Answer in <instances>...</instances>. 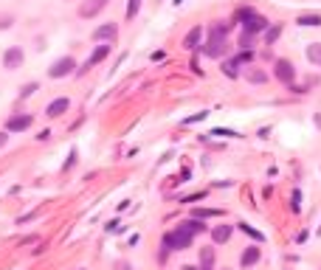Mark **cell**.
Here are the masks:
<instances>
[{"label": "cell", "mask_w": 321, "mask_h": 270, "mask_svg": "<svg viewBox=\"0 0 321 270\" xmlns=\"http://www.w3.org/2000/svg\"><path fill=\"white\" fill-rule=\"evenodd\" d=\"M104 3H107V0H91V3H85V6L79 9V14H82V17H93L99 9H104Z\"/></svg>", "instance_id": "obj_12"}, {"label": "cell", "mask_w": 321, "mask_h": 270, "mask_svg": "<svg viewBox=\"0 0 321 270\" xmlns=\"http://www.w3.org/2000/svg\"><path fill=\"white\" fill-rule=\"evenodd\" d=\"M115 34H119L115 25H99V28L93 31V40H115Z\"/></svg>", "instance_id": "obj_11"}, {"label": "cell", "mask_w": 321, "mask_h": 270, "mask_svg": "<svg viewBox=\"0 0 321 270\" xmlns=\"http://www.w3.org/2000/svg\"><path fill=\"white\" fill-rule=\"evenodd\" d=\"M200 37H203V28L197 25V28H192V31L186 34V40H183V48H186V51H194V48L200 45Z\"/></svg>", "instance_id": "obj_10"}, {"label": "cell", "mask_w": 321, "mask_h": 270, "mask_svg": "<svg viewBox=\"0 0 321 270\" xmlns=\"http://www.w3.org/2000/svg\"><path fill=\"white\" fill-rule=\"evenodd\" d=\"M307 59L310 62H321V42H313L307 48Z\"/></svg>", "instance_id": "obj_18"}, {"label": "cell", "mask_w": 321, "mask_h": 270, "mask_svg": "<svg viewBox=\"0 0 321 270\" xmlns=\"http://www.w3.org/2000/svg\"><path fill=\"white\" fill-rule=\"evenodd\" d=\"M299 200H302V194L293 192V211H299Z\"/></svg>", "instance_id": "obj_26"}, {"label": "cell", "mask_w": 321, "mask_h": 270, "mask_svg": "<svg viewBox=\"0 0 321 270\" xmlns=\"http://www.w3.org/2000/svg\"><path fill=\"white\" fill-rule=\"evenodd\" d=\"M273 76H276L279 82H285V84H293V79H296V68H293L287 59H279L276 65H273Z\"/></svg>", "instance_id": "obj_5"}, {"label": "cell", "mask_w": 321, "mask_h": 270, "mask_svg": "<svg viewBox=\"0 0 321 270\" xmlns=\"http://www.w3.org/2000/svg\"><path fill=\"white\" fill-rule=\"evenodd\" d=\"M200 270H214V251L212 248H203V251H200Z\"/></svg>", "instance_id": "obj_13"}, {"label": "cell", "mask_w": 321, "mask_h": 270, "mask_svg": "<svg viewBox=\"0 0 321 270\" xmlns=\"http://www.w3.org/2000/svg\"><path fill=\"white\" fill-rule=\"evenodd\" d=\"M206 118V113H197V115H192V118H186V124H194V121H203Z\"/></svg>", "instance_id": "obj_24"}, {"label": "cell", "mask_w": 321, "mask_h": 270, "mask_svg": "<svg viewBox=\"0 0 321 270\" xmlns=\"http://www.w3.org/2000/svg\"><path fill=\"white\" fill-rule=\"evenodd\" d=\"M279 34H282V25H268V31H265V42H276V40H279Z\"/></svg>", "instance_id": "obj_20"}, {"label": "cell", "mask_w": 321, "mask_h": 270, "mask_svg": "<svg viewBox=\"0 0 321 270\" xmlns=\"http://www.w3.org/2000/svg\"><path fill=\"white\" fill-rule=\"evenodd\" d=\"M34 90H37V84H34V82H31V84H25V87H23V90H20V96H23V99H28V96H31V93H34Z\"/></svg>", "instance_id": "obj_23"}, {"label": "cell", "mask_w": 321, "mask_h": 270, "mask_svg": "<svg viewBox=\"0 0 321 270\" xmlns=\"http://www.w3.org/2000/svg\"><path fill=\"white\" fill-rule=\"evenodd\" d=\"M6 144V132H0V146Z\"/></svg>", "instance_id": "obj_27"}, {"label": "cell", "mask_w": 321, "mask_h": 270, "mask_svg": "<svg viewBox=\"0 0 321 270\" xmlns=\"http://www.w3.org/2000/svg\"><path fill=\"white\" fill-rule=\"evenodd\" d=\"M240 228H243V231H245V234L256 236V242H262V234H259V231H254V228H251V225H245V222H243V225H240Z\"/></svg>", "instance_id": "obj_22"}, {"label": "cell", "mask_w": 321, "mask_h": 270, "mask_svg": "<svg viewBox=\"0 0 321 270\" xmlns=\"http://www.w3.org/2000/svg\"><path fill=\"white\" fill-rule=\"evenodd\" d=\"M107 54H110V45H99V48H96V51H93V54H91V59L85 62V68H87V71H91V68H93V65H99V62H102V59H104V56H107ZM85 68H82V71H79V73H85Z\"/></svg>", "instance_id": "obj_8"}, {"label": "cell", "mask_w": 321, "mask_h": 270, "mask_svg": "<svg viewBox=\"0 0 321 270\" xmlns=\"http://www.w3.org/2000/svg\"><path fill=\"white\" fill-rule=\"evenodd\" d=\"M228 236H231V225H217V228L212 231L214 242H228Z\"/></svg>", "instance_id": "obj_14"}, {"label": "cell", "mask_w": 321, "mask_h": 270, "mask_svg": "<svg viewBox=\"0 0 321 270\" xmlns=\"http://www.w3.org/2000/svg\"><path fill=\"white\" fill-rule=\"evenodd\" d=\"M296 23L304 25V28H315V25H321V17H318V14H302Z\"/></svg>", "instance_id": "obj_16"}, {"label": "cell", "mask_w": 321, "mask_h": 270, "mask_svg": "<svg viewBox=\"0 0 321 270\" xmlns=\"http://www.w3.org/2000/svg\"><path fill=\"white\" fill-rule=\"evenodd\" d=\"M68 107H71V102H68L65 96H62V99H54V102L45 107V115H48V118H60L62 113H68Z\"/></svg>", "instance_id": "obj_6"}, {"label": "cell", "mask_w": 321, "mask_h": 270, "mask_svg": "<svg viewBox=\"0 0 321 270\" xmlns=\"http://www.w3.org/2000/svg\"><path fill=\"white\" fill-rule=\"evenodd\" d=\"M192 236H194V234H192L189 228L178 225V231H172V234L164 236V248H166V251H183V248L192 245Z\"/></svg>", "instance_id": "obj_3"}, {"label": "cell", "mask_w": 321, "mask_h": 270, "mask_svg": "<svg viewBox=\"0 0 321 270\" xmlns=\"http://www.w3.org/2000/svg\"><path fill=\"white\" fill-rule=\"evenodd\" d=\"M240 262H243V267L256 264V262H259V248H248V251L243 253V259H240Z\"/></svg>", "instance_id": "obj_15"}, {"label": "cell", "mask_w": 321, "mask_h": 270, "mask_svg": "<svg viewBox=\"0 0 321 270\" xmlns=\"http://www.w3.org/2000/svg\"><path fill=\"white\" fill-rule=\"evenodd\" d=\"M23 65V51L20 48H9L6 54H3V68L6 71H14V68Z\"/></svg>", "instance_id": "obj_7"}, {"label": "cell", "mask_w": 321, "mask_h": 270, "mask_svg": "<svg viewBox=\"0 0 321 270\" xmlns=\"http://www.w3.org/2000/svg\"><path fill=\"white\" fill-rule=\"evenodd\" d=\"M183 228H189L192 231V234H200V231H206V225H203V222L197 220V217H194V220H186V222H181Z\"/></svg>", "instance_id": "obj_17"}, {"label": "cell", "mask_w": 321, "mask_h": 270, "mask_svg": "<svg viewBox=\"0 0 321 270\" xmlns=\"http://www.w3.org/2000/svg\"><path fill=\"white\" fill-rule=\"evenodd\" d=\"M183 270H197V267H183Z\"/></svg>", "instance_id": "obj_28"}, {"label": "cell", "mask_w": 321, "mask_h": 270, "mask_svg": "<svg viewBox=\"0 0 321 270\" xmlns=\"http://www.w3.org/2000/svg\"><path fill=\"white\" fill-rule=\"evenodd\" d=\"M225 31H228V25H214V28L209 31V42L203 45V54L206 56H223V51H225Z\"/></svg>", "instance_id": "obj_2"}, {"label": "cell", "mask_w": 321, "mask_h": 270, "mask_svg": "<svg viewBox=\"0 0 321 270\" xmlns=\"http://www.w3.org/2000/svg\"><path fill=\"white\" fill-rule=\"evenodd\" d=\"M223 71H225V76H240V59L225 62V65H223Z\"/></svg>", "instance_id": "obj_19"}, {"label": "cell", "mask_w": 321, "mask_h": 270, "mask_svg": "<svg viewBox=\"0 0 321 270\" xmlns=\"http://www.w3.org/2000/svg\"><path fill=\"white\" fill-rule=\"evenodd\" d=\"M73 68H76V62H73L71 56H62V59H56L54 65L48 68V76L51 79H62V76H68V73H73Z\"/></svg>", "instance_id": "obj_4"}, {"label": "cell", "mask_w": 321, "mask_h": 270, "mask_svg": "<svg viewBox=\"0 0 321 270\" xmlns=\"http://www.w3.org/2000/svg\"><path fill=\"white\" fill-rule=\"evenodd\" d=\"M237 20H243V31H248V34H262V31H268V20L262 17V14H256L254 9H240V12H237Z\"/></svg>", "instance_id": "obj_1"}, {"label": "cell", "mask_w": 321, "mask_h": 270, "mask_svg": "<svg viewBox=\"0 0 321 270\" xmlns=\"http://www.w3.org/2000/svg\"><path fill=\"white\" fill-rule=\"evenodd\" d=\"M138 6H141V0H130V3H127V17H130V20L138 14Z\"/></svg>", "instance_id": "obj_21"}, {"label": "cell", "mask_w": 321, "mask_h": 270, "mask_svg": "<svg viewBox=\"0 0 321 270\" xmlns=\"http://www.w3.org/2000/svg\"><path fill=\"white\" fill-rule=\"evenodd\" d=\"M31 127V115H12V118L6 121V130L17 132V130H28Z\"/></svg>", "instance_id": "obj_9"}, {"label": "cell", "mask_w": 321, "mask_h": 270, "mask_svg": "<svg viewBox=\"0 0 321 270\" xmlns=\"http://www.w3.org/2000/svg\"><path fill=\"white\" fill-rule=\"evenodd\" d=\"M251 82H265V73H259V71L251 73Z\"/></svg>", "instance_id": "obj_25"}]
</instances>
